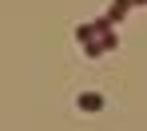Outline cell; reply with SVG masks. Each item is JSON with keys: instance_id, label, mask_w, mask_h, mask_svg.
<instances>
[{"instance_id": "7a4b0ae2", "label": "cell", "mask_w": 147, "mask_h": 131, "mask_svg": "<svg viewBox=\"0 0 147 131\" xmlns=\"http://www.w3.org/2000/svg\"><path fill=\"white\" fill-rule=\"evenodd\" d=\"M131 4H139V0H131Z\"/></svg>"}, {"instance_id": "6da1fadb", "label": "cell", "mask_w": 147, "mask_h": 131, "mask_svg": "<svg viewBox=\"0 0 147 131\" xmlns=\"http://www.w3.org/2000/svg\"><path fill=\"white\" fill-rule=\"evenodd\" d=\"M80 107H84V111H99V107H103V95H99V91H84V95H80Z\"/></svg>"}]
</instances>
